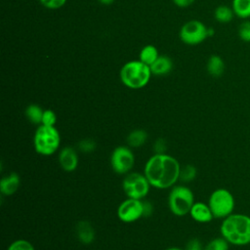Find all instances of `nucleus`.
I'll return each mask as SVG.
<instances>
[{
  "instance_id": "obj_7",
  "label": "nucleus",
  "mask_w": 250,
  "mask_h": 250,
  "mask_svg": "<svg viewBox=\"0 0 250 250\" xmlns=\"http://www.w3.org/2000/svg\"><path fill=\"white\" fill-rule=\"evenodd\" d=\"M150 187L144 173L130 172L122 181L123 191L129 198L143 200L148 194Z\"/></svg>"
},
{
  "instance_id": "obj_20",
  "label": "nucleus",
  "mask_w": 250,
  "mask_h": 250,
  "mask_svg": "<svg viewBox=\"0 0 250 250\" xmlns=\"http://www.w3.org/2000/svg\"><path fill=\"white\" fill-rule=\"evenodd\" d=\"M44 109H42L41 106L35 104H29L24 111L25 117L29 122L35 125H41L42 123V116H43Z\"/></svg>"
},
{
  "instance_id": "obj_28",
  "label": "nucleus",
  "mask_w": 250,
  "mask_h": 250,
  "mask_svg": "<svg viewBox=\"0 0 250 250\" xmlns=\"http://www.w3.org/2000/svg\"><path fill=\"white\" fill-rule=\"evenodd\" d=\"M40 3L47 9H51V10H57L62 8L66 0H39Z\"/></svg>"
},
{
  "instance_id": "obj_12",
  "label": "nucleus",
  "mask_w": 250,
  "mask_h": 250,
  "mask_svg": "<svg viewBox=\"0 0 250 250\" xmlns=\"http://www.w3.org/2000/svg\"><path fill=\"white\" fill-rule=\"evenodd\" d=\"M190 217L197 223H209L214 219L213 213L208 205L204 202H194L190 211Z\"/></svg>"
},
{
  "instance_id": "obj_24",
  "label": "nucleus",
  "mask_w": 250,
  "mask_h": 250,
  "mask_svg": "<svg viewBox=\"0 0 250 250\" xmlns=\"http://www.w3.org/2000/svg\"><path fill=\"white\" fill-rule=\"evenodd\" d=\"M237 35L241 41L250 43V21L243 20L237 28Z\"/></svg>"
},
{
  "instance_id": "obj_33",
  "label": "nucleus",
  "mask_w": 250,
  "mask_h": 250,
  "mask_svg": "<svg viewBox=\"0 0 250 250\" xmlns=\"http://www.w3.org/2000/svg\"><path fill=\"white\" fill-rule=\"evenodd\" d=\"M114 0H99V2H101L102 4H104V5H108V4H111Z\"/></svg>"
},
{
  "instance_id": "obj_32",
  "label": "nucleus",
  "mask_w": 250,
  "mask_h": 250,
  "mask_svg": "<svg viewBox=\"0 0 250 250\" xmlns=\"http://www.w3.org/2000/svg\"><path fill=\"white\" fill-rule=\"evenodd\" d=\"M195 0H173V2L180 8H185L191 5Z\"/></svg>"
},
{
  "instance_id": "obj_16",
  "label": "nucleus",
  "mask_w": 250,
  "mask_h": 250,
  "mask_svg": "<svg viewBox=\"0 0 250 250\" xmlns=\"http://www.w3.org/2000/svg\"><path fill=\"white\" fill-rule=\"evenodd\" d=\"M151 73L154 75H165L172 70L173 62L166 56H159L150 65Z\"/></svg>"
},
{
  "instance_id": "obj_8",
  "label": "nucleus",
  "mask_w": 250,
  "mask_h": 250,
  "mask_svg": "<svg viewBox=\"0 0 250 250\" xmlns=\"http://www.w3.org/2000/svg\"><path fill=\"white\" fill-rule=\"evenodd\" d=\"M111 169L118 175H127L135 164V155L128 146H116L109 158Z\"/></svg>"
},
{
  "instance_id": "obj_10",
  "label": "nucleus",
  "mask_w": 250,
  "mask_h": 250,
  "mask_svg": "<svg viewBox=\"0 0 250 250\" xmlns=\"http://www.w3.org/2000/svg\"><path fill=\"white\" fill-rule=\"evenodd\" d=\"M117 217L123 223H134L144 217L143 200L129 198L122 201L117 208Z\"/></svg>"
},
{
  "instance_id": "obj_34",
  "label": "nucleus",
  "mask_w": 250,
  "mask_h": 250,
  "mask_svg": "<svg viewBox=\"0 0 250 250\" xmlns=\"http://www.w3.org/2000/svg\"><path fill=\"white\" fill-rule=\"evenodd\" d=\"M164 250H185V249H182V248H179V247H168Z\"/></svg>"
},
{
  "instance_id": "obj_6",
  "label": "nucleus",
  "mask_w": 250,
  "mask_h": 250,
  "mask_svg": "<svg viewBox=\"0 0 250 250\" xmlns=\"http://www.w3.org/2000/svg\"><path fill=\"white\" fill-rule=\"evenodd\" d=\"M208 205L216 219H225L233 213L235 200L232 193L224 188L213 190L208 199Z\"/></svg>"
},
{
  "instance_id": "obj_3",
  "label": "nucleus",
  "mask_w": 250,
  "mask_h": 250,
  "mask_svg": "<svg viewBox=\"0 0 250 250\" xmlns=\"http://www.w3.org/2000/svg\"><path fill=\"white\" fill-rule=\"evenodd\" d=\"M120 80L127 88L142 89L149 82L152 75L149 65L138 61H130L123 64L120 69Z\"/></svg>"
},
{
  "instance_id": "obj_31",
  "label": "nucleus",
  "mask_w": 250,
  "mask_h": 250,
  "mask_svg": "<svg viewBox=\"0 0 250 250\" xmlns=\"http://www.w3.org/2000/svg\"><path fill=\"white\" fill-rule=\"evenodd\" d=\"M153 213V205L148 200H143V214L144 217H149Z\"/></svg>"
},
{
  "instance_id": "obj_4",
  "label": "nucleus",
  "mask_w": 250,
  "mask_h": 250,
  "mask_svg": "<svg viewBox=\"0 0 250 250\" xmlns=\"http://www.w3.org/2000/svg\"><path fill=\"white\" fill-rule=\"evenodd\" d=\"M61 135L55 126L38 125L33 136L35 151L43 156L53 155L60 147Z\"/></svg>"
},
{
  "instance_id": "obj_18",
  "label": "nucleus",
  "mask_w": 250,
  "mask_h": 250,
  "mask_svg": "<svg viewBox=\"0 0 250 250\" xmlns=\"http://www.w3.org/2000/svg\"><path fill=\"white\" fill-rule=\"evenodd\" d=\"M231 8L235 17L241 20L250 19V0H232Z\"/></svg>"
},
{
  "instance_id": "obj_29",
  "label": "nucleus",
  "mask_w": 250,
  "mask_h": 250,
  "mask_svg": "<svg viewBox=\"0 0 250 250\" xmlns=\"http://www.w3.org/2000/svg\"><path fill=\"white\" fill-rule=\"evenodd\" d=\"M153 151L154 153H166L167 150V143L163 138H158L153 144Z\"/></svg>"
},
{
  "instance_id": "obj_22",
  "label": "nucleus",
  "mask_w": 250,
  "mask_h": 250,
  "mask_svg": "<svg viewBox=\"0 0 250 250\" xmlns=\"http://www.w3.org/2000/svg\"><path fill=\"white\" fill-rule=\"evenodd\" d=\"M229 243L223 237H215L211 239L205 246L204 250H229Z\"/></svg>"
},
{
  "instance_id": "obj_1",
  "label": "nucleus",
  "mask_w": 250,
  "mask_h": 250,
  "mask_svg": "<svg viewBox=\"0 0 250 250\" xmlns=\"http://www.w3.org/2000/svg\"><path fill=\"white\" fill-rule=\"evenodd\" d=\"M180 172L179 161L167 153H154L144 167V174L150 186L158 189L174 187L180 180Z\"/></svg>"
},
{
  "instance_id": "obj_15",
  "label": "nucleus",
  "mask_w": 250,
  "mask_h": 250,
  "mask_svg": "<svg viewBox=\"0 0 250 250\" xmlns=\"http://www.w3.org/2000/svg\"><path fill=\"white\" fill-rule=\"evenodd\" d=\"M206 69L211 76L215 78L221 77L224 74L226 69L225 61L219 55H215V54L211 55L207 61Z\"/></svg>"
},
{
  "instance_id": "obj_21",
  "label": "nucleus",
  "mask_w": 250,
  "mask_h": 250,
  "mask_svg": "<svg viewBox=\"0 0 250 250\" xmlns=\"http://www.w3.org/2000/svg\"><path fill=\"white\" fill-rule=\"evenodd\" d=\"M159 57L158 50L153 45H146L140 52L139 60L147 65H150Z\"/></svg>"
},
{
  "instance_id": "obj_9",
  "label": "nucleus",
  "mask_w": 250,
  "mask_h": 250,
  "mask_svg": "<svg viewBox=\"0 0 250 250\" xmlns=\"http://www.w3.org/2000/svg\"><path fill=\"white\" fill-rule=\"evenodd\" d=\"M209 35V28L200 21L191 20L187 21L180 30L181 40L188 45L202 43Z\"/></svg>"
},
{
  "instance_id": "obj_23",
  "label": "nucleus",
  "mask_w": 250,
  "mask_h": 250,
  "mask_svg": "<svg viewBox=\"0 0 250 250\" xmlns=\"http://www.w3.org/2000/svg\"><path fill=\"white\" fill-rule=\"evenodd\" d=\"M197 175V170L193 165L188 164L184 167H181L180 172V181L183 183H189L195 179Z\"/></svg>"
},
{
  "instance_id": "obj_17",
  "label": "nucleus",
  "mask_w": 250,
  "mask_h": 250,
  "mask_svg": "<svg viewBox=\"0 0 250 250\" xmlns=\"http://www.w3.org/2000/svg\"><path fill=\"white\" fill-rule=\"evenodd\" d=\"M146 141H147V133L143 129L132 130L126 138V143L128 146H130L131 148L141 147L146 144Z\"/></svg>"
},
{
  "instance_id": "obj_26",
  "label": "nucleus",
  "mask_w": 250,
  "mask_h": 250,
  "mask_svg": "<svg viewBox=\"0 0 250 250\" xmlns=\"http://www.w3.org/2000/svg\"><path fill=\"white\" fill-rule=\"evenodd\" d=\"M7 250H35V249H34V246L28 240L17 239L8 246Z\"/></svg>"
},
{
  "instance_id": "obj_5",
  "label": "nucleus",
  "mask_w": 250,
  "mask_h": 250,
  "mask_svg": "<svg viewBox=\"0 0 250 250\" xmlns=\"http://www.w3.org/2000/svg\"><path fill=\"white\" fill-rule=\"evenodd\" d=\"M194 203L192 190L184 185H175L168 194V207L170 211L178 217L189 214Z\"/></svg>"
},
{
  "instance_id": "obj_13",
  "label": "nucleus",
  "mask_w": 250,
  "mask_h": 250,
  "mask_svg": "<svg viewBox=\"0 0 250 250\" xmlns=\"http://www.w3.org/2000/svg\"><path fill=\"white\" fill-rule=\"evenodd\" d=\"M21 184L20 176L12 172L6 176H3L0 180V191L2 195L10 196L17 192Z\"/></svg>"
},
{
  "instance_id": "obj_11",
  "label": "nucleus",
  "mask_w": 250,
  "mask_h": 250,
  "mask_svg": "<svg viewBox=\"0 0 250 250\" xmlns=\"http://www.w3.org/2000/svg\"><path fill=\"white\" fill-rule=\"evenodd\" d=\"M58 160L63 171L73 172L76 170L79 162L77 150L72 146H64L60 150Z\"/></svg>"
},
{
  "instance_id": "obj_25",
  "label": "nucleus",
  "mask_w": 250,
  "mask_h": 250,
  "mask_svg": "<svg viewBox=\"0 0 250 250\" xmlns=\"http://www.w3.org/2000/svg\"><path fill=\"white\" fill-rule=\"evenodd\" d=\"M77 147L83 153H91V152H93L96 149L97 144H96V142L94 140L87 138V139L81 140L78 143Z\"/></svg>"
},
{
  "instance_id": "obj_30",
  "label": "nucleus",
  "mask_w": 250,
  "mask_h": 250,
  "mask_svg": "<svg viewBox=\"0 0 250 250\" xmlns=\"http://www.w3.org/2000/svg\"><path fill=\"white\" fill-rule=\"evenodd\" d=\"M185 250H204V247L198 238H191L188 241Z\"/></svg>"
},
{
  "instance_id": "obj_14",
  "label": "nucleus",
  "mask_w": 250,
  "mask_h": 250,
  "mask_svg": "<svg viewBox=\"0 0 250 250\" xmlns=\"http://www.w3.org/2000/svg\"><path fill=\"white\" fill-rule=\"evenodd\" d=\"M75 233L82 244L88 245L95 240V229L88 221H79L75 226Z\"/></svg>"
},
{
  "instance_id": "obj_19",
  "label": "nucleus",
  "mask_w": 250,
  "mask_h": 250,
  "mask_svg": "<svg viewBox=\"0 0 250 250\" xmlns=\"http://www.w3.org/2000/svg\"><path fill=\"white\" fill-rule=\"evenodd\" d=\"M234 16L232 8L228 5H220L214 11L215 20L221 23H228L231 21Z\"/></svg>"
},
{
  "instance_id": "obj_27",
  "label": "nucleus",
  "mask_w": 250,
  "mask_h": 250,
  "mask_svg": "<svg viewBox=\"0 0 250 250\" xmlns=\"http://www.w3.org/2000/svg\"><path fill=\"white\" fill-rule=\"evenodd\" d=\"M57 122V114L52 109H44L42 116V125L55 126Z\"/></svg>"
},
{
  "instance_id": "obj_2",
  "label": "nucleus",
  "mask_w": 250,
  "mask_h": 250,
  "mask_svg": "<svg viewBox=\"0 0 250 250\" xmlns=\"http://www.w3.org/2000/svg\"><path fill=\"white\" fill-rule=\"evenodd\" d=\"M221 236L229 244L245 246L250 244V216L232 213L223 219L220 226Z\"/></svg>"
}]
</instances>
